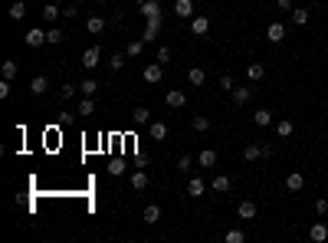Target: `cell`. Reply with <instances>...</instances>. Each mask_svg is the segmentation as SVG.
<instances>
[{"mask_svg": "<svg viewBox=\"0 0 328 243\" xmlns=\"http://www.w3.org/2000/svg\"><path fill=\"white\" fill-rule=\"evenodd\" d=\"M76 13H79V7H66V10H62V17H66V20H72Z\"/></svg>", "mask_w": 328, "mask_h": 243, "instance_id": "obj_46", "label": "cell"}, {"mask_svg": "<svg viewBox=\"0 0 328 243\" xmlns=\"http://www.w3.org/2000/svg\"><path fill=\"white\" fill-rule=\"evenodd\" d=\"M108 175H115V178L125 175V161H112V164H108Z\"/></svg>", "mask_w": 328, "mask_h": 243, "instance_id": "obj_42", "label": "cell"}, {"mask_svg": "<svg viewBox=\"0 0 328 243\" xmlns=\"http://www.w3.org/2000/svg\"><path fill=\"white\" fill-rule=\"evenodd\" d=\"M315 214H318V217H325V214H328V200H315Z\"/></svg>", "mask_w": 328, "mask_h": 243, "instance_id": "obj_43", "label": "cell"}, {"mask_svg": "<svg viewBox=\"0 0 328 243\" xmlns=\"http://www.w3.org/2000/svg\"><path fill=\"white\" fill-rule=\"evenodd\" d=\"M148 171H135V175H131V187H135V191H144V187H148Z\"/></svg>", "mask_w": 328, "mask_h": 243, "instance_id": "obj_27", "label": "cell"}, {"mask_svg": "<svg viewBox=\"0 0 328 243\" xmlns=\"http://www.w3.org/2000/svg\"><path fill=\"white\" fill-rule=\"evenodd\" d=\"M7 13H10V20H23L26 17V4H23V0H13Z\"/></svg>", "mask_w": 328, "mask_h": 243, "instance_id": "obj_28", "label": "cell"}, {"mask_svg": "<svg viewBox=\"0 0 328 243\" xmlns=\"http://www.w3.org/2000/svg\"><path fill=\"white\" fill-rule=\"evenodd\" d=\"M246 76H249V82H260L263 76H266V66H263V62H249V66H246Z\"/></svg>", "mask_w": 328, "mask_h": 243, "instance_id": "obj_23", "label": "cell"}, {"mask_svg": "<svg viewBox=\"0 0 328 243\" xmlns=\"http://www.w3.org/2000/svg\"><path fill=\"white\" fill-rule=\"evenodd\" d=\"M141 50H144V40H131V43L125 46V56L135 59V56H141Z\"/></svg>", "mask_w": 328, "mask_h": 243, "instance_id": "obj_30", "label": "cell"}, {"mask_svg": "<svg viewBox=\"0 0 328 243\" xmlns=\"http://www.w3.org/2000/svg\"><path fill=\"white\" fill-rule=\"evenodd\" d=\"M138 10L144 13V20H148V17H158V13H161V4H158V0H141Z\"/></svg>", "mask_w": 328, "mask_h": 243, "instance_id": "obj_13", "label": "cell"}, {"mask_svg": "<svg viewBox=\"0 0 328 243\" xmlns=\"http://www.w3.org/2000/svg\"><path fill=\"white\" fill-rule=\"evenodd\" d=\"M302 187H305V178L299 175V171H292V175L285 178V191H292V194H296V191H302Z\"/></svg>", "mask_w": 328, "mask_h": 243, "instance_id": "obj_16", "label": "cell"}, {"mask_svg": "<svg viewBox=\"0 0 328 243\" xmlns=\"http://www.w3.org/2000/svg\"><path fill=\"white\" fill-rule=\"evenodd\" d=\"M76 92H79V86H72V82H66V86H59V99H62V102H69V99H72Z\"/></svg>", "mask_w": 328, "mask_h": 243, "instance_id": "obj_36", "label": "cell"}, {"mask_svg": "<svg viewBox=\"0 0 328 243\" xmlns=\"http://www.w3.org/2000/svg\"><path fill=\"white\" fill-rule=\"evenodd\" d=\"M17 59H7L4 66H0V79H17Z\"/></svg>", "mask_w": 328, "mask_h": 243, "instance_id": "obj_25", "label": "cell"}, {"mask_svg": "<svg viewBox=\"0 0 328 243\" xmlns=\"http://www.w3.org/2000/svg\"><path fill=\"white\" fill-rule=\"evenodd\" d=\"M187 197H204V178H191L187 181Z\"/></svg>", "mask_w": 328, "mask_h": 243, "instance_id": "obj_20", "label": "cell"}, {"mask_svg": "<svg viewBox=\"0 0 328 243\" xmlns=\"http://www.w3.org/2000/svg\"><path fill=\"white\" fill-rule=\"evenodd\" d=\"M99 56H102V53H99V46H89V50L82 53V69H89V73H92V69L99 66Z\"/></svg>", "mask_w": 328, "mask_h": 243, "instance_id": "obj_5", "label": "cell"}, {"mask_svg": "<svg viewBox=\"0 0 328 243\" xmlns=\"http://www.w3.org/2000/svg\"><path fill=\"white\" fill-rule=\"evenodd\" d=\"M191 125H194L197 131H207V128H210V119H207V115H194Z\"/></svg>", "mask_w": 328, "mask_h": 243, "instance_id": "obj_38", "label": "cell"}, {"mask_svg": "<svg viewBox=\"0 0 328 243\" xmlns=\"http://www.w3.org/2000/svg\"><path fill=\"white\" fill-rule=\"evenodd\" d=\"M223 240H227V243H243V240H246V233H243L240 227H230V230L223 233Z\"/></svg>", "mask_w": 328, "mask_h": 243, "instance_id": "obj_32", "label": "cell"}, {"mask_svg": "<svg viewBox=\"0 0 328 243\" xmlns=\"http://www.w3.org/2000/svg\"><path fill=\"white\" fill-rule=\"evenodd\" d=\"M230 187H233V178H227V175H220V178H213V191L217 194H227Z\"/></svg>", "mask_w": 328, "mask_h": 243, "instance_id": "obj_29", "label": "cell"}, {"mask_svg": "<svg viewBox=\"0 0 328 243\" xmlns=\"http://www.w3.org/2000/svg\"><path fill=\"white\" fill-rule=\"evenodd\" d=\"M174 13L184 17V20H191L194 17V0H174Z\"/></svg>", "mask_w": 328, "mask_h": 243, "instance_id": "obj_11", "label": "cell"}, {"mask_svg": "<svg viewBox=\"0 0 328 243\" xmlns=\"http://www.w3.org/2000/svg\"><path fill=\"white\" fill-rule=\"evenodd\" d=\"M79 92H82V95H95V92H99V82H95L92 76H89V79H82V82H79Z\"/></svg>", "mask_w": 328, "mask_h": 243, "instance_id": "obj_31", "label": "cell"}, {"mask_svg": "<svg viewBox=\"0 0 328 243\" xmlns=\"http://www.w3.org/2000/svg\"><path fill=\"white\" fill-rule=\"evenodd\" d=\"M10 95V79H0V99H7Z\"/></svg>", "mask_w": 328, "mask_h": 243, "instance_id": "obj_45", "label": "cell"}, {"mask_svg": "<svg viewBox=\"0 0 328 243\" xmlns=\"http://www.w3.org/2000/svg\"><path fill=\"white\" fill-rule=\"evenodd\" d=\"M253 122L260 125V128H269V125H273V112H269V109H256V112H253Z\"/></svg>", "mask_w": 328, "mask_h": 243, "instance_id": "obj_17", "label": "cell"}, {"mask_svg": "<svg viewBox=\"0 0 328 243\" xmlns=\"http://www.w3.org/2000/svg\"><path fill=\"white\" fill-rule=\"evenodd\" d=\"M131 122H135V125H151V112H148L144 106L131 109Z\"/></svg>", "mask_w": 328, "mask_h": 243, "instance_id": "obj_18", "label": "cell"}, {"mask_svg": "<svg viewBox=\"0 0 328 243\" xmlns=\"http://www.w3.org/2000/svg\"><path fill=\"white\" fill-rule=\"evenodd\" d=\"M292 23H296V26H305V23H309V10H302V7H299V10H292Z\"/></svg>", "mask_w": 328, "mask_h": 243, "instance_id": "obj_37", "label": "cell"}, {"mask_svg": "<svg viewBox=\"0 0 328 243\" xmlns=\"http://www.w3.org/2000/svg\"><path fill=\"white\" fill-rule=\"evenodd\" d=\"M26 46H33V50H37V46H43L46 43V30H40V26H33V30H26Z\"/></svg>", "mask_w": 328, "mask_h": 243, "instance_id": "obj_8", "label": "cell"}, {"mask_svg": "<svg viewBox=\"0 0 328 243\" xmlns=\"http://www.w3.org/2000/svg\"><path fill=\"white\" fill-rule=\"evenodd\" d=\"M76 112H79V115H82V119H89V115H92V112H95V99H92V95H86V99H82V102H79V109H76Z\"/></svg>", "mask_w": 328, "mask_h": 243, "instance_id": "obj_26", "label": "cell"}, {"mask_svg": "<svg viewBox=\"0 0 328 243\" xmlns=\"http://www.w3.org/2000/svg\"><path fill=\"white\" fill-rule=\"evenodd\" d=\"M46 89H50V79H46L43 73H40V76H33V79H30V92H33V95H43Z\"/></svg>", "mask_w": 328, "mask_h": 243, "instance_id": "obj_12", "label": "cell"}, {"mask_svg": "<svg viewBox=\"0 0 328 243\" xmlns=\"http://www.w3.org/2000/svg\"><path fill=\"white\" fill-rule=\"evenodd\" d=\"M158 33H161V13H158V17H148V23H144V33H141V40H144V43H151V40H155Z\"/></svg>", "mask_w": 328, "mask_h": 243, "instance_id": "obj_2", "label": "cell"}, {"mask_svg": "<svg viewBox=\"0 0 328 243\" xmlns=\"http://www.w3.org/2000/svg\"><path fill=\"white\" fill-rule=\"evenodd\" d=\"M62 40H66V33H62L59 26H50V30H46V43L56 46V43H62Z\"/></svg>", "mask_w": 328, "mask_h": 243, "instance_id": "obj_35", "label": "cell"}, {"mask_svg": "<svg viewBox=\"0 0 328 243\" xmlns=\"http://www.w3.org/2000/svg\"><path fill=\"white\" fill-rule=\"evenodd\" d=\"M164 102H167V106H171V109H184V106H187V95L180 92V89H167Z\"/></svg>", "mask_w": 328, "mask_h": 243, "instance_id": "obj_6", "label": "cell"}, {"mask_svg": "<svg viewBox=\"0 0 328 243\" xmlns=\"http://www.w3.org/2000/svg\"><path fill=\"white\" fill-rule=\"evenodd\" d=\"M191 33L194 37H207V33H210V20L207 17H191Z\"/></svg>", "mask_w": 328, "mask_h": 243, "instance_id": "obj_7", "label": "cell"}, {"mask_svg": "<svg viewBox=\"0 0 328 243\" xmlns=\"http://www.w3.org/2000/svg\"><path fill=\"white\" fill-rule=\"evenodd\" d=\"M220 89L233 92V89H236V79H233V76H220Z\"/></svg>", "mask_w": 328, "mask_h": 243, "instance_id": "obj_40", "label": "cell"}, {"mask_svg": "<svg viewBox=\"0 0 328 243\" xmlns=\"http://www.w3.org/2000/svg\"><path fill=\"white\" fill-rule=\"evenodd\" d=\"M309 240H312V243H325V240H328V224L315 220V224L309 227Z\"/></svg>", "mask_w": 328, "mask_h": 243, "instance_id": "obj_4", "label": "cell"}, {"mask_svg": "<svg viewBox=\"0 0 328 243\" xmlns=\"http://www.w3.org/2000/svg\"><path fill=\"white\" fill-rule=\"evenodd\" d=\"M158 62H171V50H167V46L158 50Z\"/></svg>", "mask_w": 328, "mask_h": 243, "instance_id": "obj_44", "label": "cell"}, {"mask_svg": "<svg viewBox=\"0 0 328 243\" xmlns=\"http://www.w3.org/2000/svg\"><path fill=\"white\" fill-rule=\"evenodd\" d=\"M187 79H191V86H204V82H207V73L200 66H191V69H187Z\"/></svg>", "mask_w": 328, "mask_h": 243, "instance_id": "obj_22", "label": "cell"}, {"mask_svg": "<svg viewBox=\"0 0 328 243\" xmlns=\"http://www.w3.org/2000/svg\"><path fill=\"white\" fill-rule=\"evenodd\" d=\"M144 220H148V224H158V220H161V207L148 204V207H144Z\"/></svg>", "mask_w": 328, "mask_h": 243, "instance_id": "obj_33", "label": "cell"}, {"mask_svg": "<svg viewBox=\"0 0 328 243\" xmlns=\"http://www.w3.org/2000/svg\"><path fill=\"white\" fill-rule=\"evenodd\" d=\"M191 164H194L191 155H180V158H177V171H191Z\"/></svg>", "mask_w": 328, "mask_h": 243, "instance_id": "obj_41", "label": "cell"}, {"mask_svg": "<svg viewBox=\"0 0 328 243\" xmlns=\"http://www.w3.org/2000/svg\"><path fill=\"white\" fill-rule=\"evenodd\" d=\"M40 13H43V20H46V23H56V20L62 17V10H59L56 4H43V10H40Z\"/></svg>", "mask_w": 328, "mask_h": 243, "instance_id": "obj_21", "label": "cell"}, {"mask_svg": "<svg viewBox=\"0 0 328 243\" xmlns=\"http://www.w3.org/2000/svg\"><path fill=\"white\" fill-rule=\"evenodd\" d=\"M263 155H266L263 145H246V148H243V161H256V158H263Z\"/></svg>", "mask_w": 328, "mask_h": 243, "instance_id": "obj_19", "label": "cell"}, {"mask_svg": "<svg viewBox=\"0 0 328 243\" xmlns=\"http://www.w3.org/2000/svg\"><path fill=\"white\" fill-rule=\"evenodd\" d=\"M292 131H296V122L292 119H279L276 122V135L279 138H292Z\"/></svg>", "mask_w": 328, "mask_h": 243, "instance_id": "obj_14", "label": "cell"}, {"mask_svg": "<svg viewBox=\"0 0 328 243\" xmlns=\"http://www.w3.org/2000/svg\"><path fill=\"white\" fill-rule=\"evenodd\" d=\"M86 30L89 33H102V30H105V20H102V17H89L86 20Z\"/></svg>", "mask_w": 328, "mask_h": 243, "instance_id": "obj_34", "label": "cell"}, {"mask_svg": "<svg viewBox=\"0 0 328 243\" xmlns=\"http://www.w3.org/2000/svg\"><path fill=\"white\" fill-rule=\"evenodd\" d=\"M230 99H233L236 106H249V99H253V86H236L233 92H230Z\"/></svg>", "mask_w": 328, "mask_h": 243, "instance_id": "obj_3", "label": "cell"}, {"mask_svg": "<svg viewBox=\"0 0 328 243\" xmlns=\"http://www.w3.org/2000/svg\"><path fill=\"white\" fill-rule=\"evenodd\" d=\"M99 4H108V0H99Z\"/></svg>", "mask_w": 328, "mask_h": 243, "instance_id": "obj_48", "label": "cell"}, {"mask_svg": "<svg viewBox=\"0 0 328 243\" xmlns=\"http://www.w3.org/2000/svg\"><path fill=\"white\" fill-rule=\"evenodd\" d=\"M279 10H292V0H279Z\"/></svg>", "mask_w": 328, "mask_h": 243, "instance_id": "obj_47", "label": "cell"}, {"mask_svg": "<svg viewBox=\"0 0 328 243\" xmlns=\"http://www.w3.org/2000/svg\"><path fill=\"white\" fill-rule=\"evenodd\" d=\"M148 131H151V138H155V142H164V138H167V125L164 122H151Z\"/></svg>", "mask_w": 328, "mask_h": 243, "instance_id": "obj_24", "label": "cell"}, {"mask_svg": "<svg viewBox=\"0 0 328 243\" xmlns=\"http://www.w3.org/2000/svg\"><path fill=\"white\" fill-rule=\"evenodd\" d=\"M285 37H289V33H285L282 23H269V30H266V40H269V43H282Z\"/></svg>", "mask_w": 328, "mask_h": 243, "instance_id": "obj_10", "label": "cell"}, {"mask_svg": "<svg viewBox=\"0 0 328 243\" xmlns=\"http://www.w3.org/2000/svg\"><path fill=\"white\" fill-rule=\"evenodd\" d=\"M141 76H144V82H148V86H158V82L164 79V62H158V59H155V62H148Z\"/></svg>", "mask_w": 328, "mask_h": 243, "instance_id": "obj_1", "label": "cell"}, {"mask_svg": "<svg viewBox=\"0 0 328 243\" xmlns=\"http://www.w3.org/2000/svg\"><path fill=\"white\" fill-rule=\"evenodd\" d=\"M236 217H240V220H253V217H256V200H240V207H236Z\"/></svg>", "mask_w": 328, "mask_h": 243, "instance_id": "obj_9", "label": "cell"}, {"mask_svg": "<svg viewBox=\"0 0 328 243\" xmlns=\"http://www.w3.org/2000/svg\"><path fill=\"white\" fill-rule=\"evenodd\" d=\"M197 164H200V168H213V164H217V151H213V148H204L197 155Z\"/></svg>", "mask_w": 328, "mask_h": 243, "instance_id": "obj_15", "label": "cell"}, {"mask_svg": "<svg viewBox=\"0 0 328 243\" xmlns=\"http://www.w3.org/2000/svg\"><path fill=\"white\" fill-rule=\"evenodd\" d=\"M122 66H125V56H122V53H115V56L108 59V69H112V73H118Z\"/></svg>", "mask_w": 328, "mask_h": 243, "instance_id": "obj_39", "label": "cell"}]
</instances>
